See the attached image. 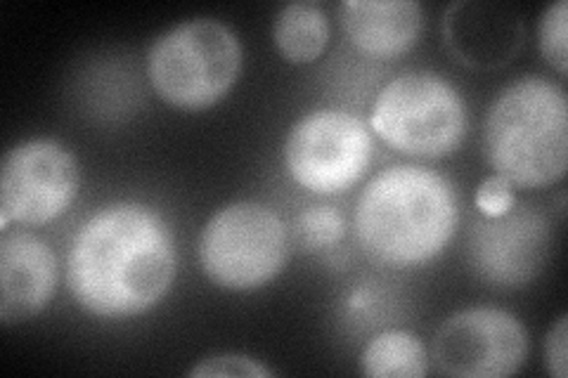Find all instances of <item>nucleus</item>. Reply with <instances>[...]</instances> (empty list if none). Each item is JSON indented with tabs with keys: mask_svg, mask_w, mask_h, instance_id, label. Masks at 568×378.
I'll list each match as a JSON object with an SVG mask.
<instances>
[{
	"mask_svg": "<svg viewBox=\"0 0 568 378\" xmlns=\"http://www.w3.org/2000/svg\"><path fill=\"white\" fill-rule=\"evenodd\" d=\"M175 279L169 225L142 204H112L83 223L67 258V286L85 313L121 319L148 313Z\"/></svg>",
	"mask_w": 568,
	"mask_h": 378,
	"instance_id": "nucleus-1",
	"label": "nucleus"
},
{
	"mask_svg": "<svg viewBox=\"0 0 568 378\" xmlns=\"http://www.w3.org/2000/svg\"><path fill=\"white\" fill-rule=\"evenodd\" d=\"M457 227L453 185L424 166H390L375 175L355 204V237L386 267L436 258Z\"/></svg>",
	"mask_w": 568,
	"mask_h": 378,
	"instance_id": "nucleus-2",
	"label": "nucleus"
},
{
	"mask_svg": "<svg viewBox=\"0 0 568 378\" xmlns=\"http://www.w3.org/2000/svg\"><path fill=\"white\" fill-rule=\"evenodd\" d=\"M484 150L497 175L519 187H547L568 168V104L559 83L511 81L490 104Z\"/></svg>",
	"mask_w": 568,
	"mask_h": 378,
	"instance_id": "nucleus-3",
	"label": "nucleus"
},
{
	"mask_svg": "<svg viewBox=\"0 0 568 378\" xmlns=\"http://www.w3.org/2000/svg\"><path fill=\"white\" fill-rule=\"evenodd\" d=\"M240 69L237 33L213 17H197L164 31L148 52V76L156 95L187 112L223 100Z\"/></svg>",
	"mask_w": 568,
	"mask_h": 378,
	"instance_id": "nucleus-4",
	"label": "nucleus"
},
{
	"mask_svg": "<svg viewBox=\"0 0 568 378\" xmlns=\"http://www.w3.org/2000/svg\"><path fill=\"white\" fill-rule=\"evenodd\" d=\"M372 129L403 154L443 159L467 133L459 90L432 71H407L388 81L372 104Z\"/></svg>",
	"mask_w": 568,
	"mask_h": 378,
	"instance_id": "nucleus-5",
	"label": "nucleus"
},
{
	"mask_svg": "<svg viewBox=\"0 0 568 378\" xmlns=\"http://www.w3.org/2000/svg\"><path fill=\"white\" fill-rule=\"evenodd\" d=\"M290 256L287 227L256 202H237L211 215L200 237L206 277L230 292H254L275 279Z\"/></svg>",
	"mask_w": 568,
	"mask_h": 378,
	"instance_id": "nucleus-6",
	"label": "nucleus"
},
{
	"mask_svg": "<svg viewBox=\"0 0 568 378\" xmlns=\"http://www.w3.org/2000/svg\"><path fill=\"white\" fill-rule=\"evenodd\" d=\"M284 161L294 183L313 194L346 192L372 161L367 125L342 110H315L301 116L284 142Z\"/></svg>",
	"mask_w": 568,
	"mask_h": 378,
	"instance_id": "nucleus-7",
	"label": "nucleus"
},
{
	"mask_svg": "<svg viewBox=\"0 0 568 378\" xmlns=\"http://www.w3.org/2000/svg\"><path fill=\"white\" fill-rule=\"evenodd\" d=\"M81 171L74 154L58 140H27L12 147L0 166V227L45 225L71 206Z\"/></svg>",
	"mask_w": 568,
	"mask_h": 378,
	"instance_id": "nucleus-8",
	"label": "nucleus"
},
{
	"mask_svg": "<svg viewBox=\"0 0 568 378\" xmlns=\"http://www.w3.org/2000/svg\"><path fill=\"white\" fill-rule=\"evenodd\" d=\"M434 362L457 378H505L528 357L524 324L500 308H467L450 315L434 336Z\"/></svg>",
	"mask_w": 568,
	"mask_h": 378,
	"instance_id": "nucleus-9",
	"label": "nucleus"
},
{
	"mask_svg": "<svg viewBox=\"0 0 568 378\" xmlns=\"http://www.w3.org/2000/svg\"><path fill=\"white\" fill-rule=\"evenodd\" d=\"M552 246L549 225L538 211H509L503 218H486L471 229L469 258L490 284L524 286L536 277Z\"/></svg>",
	"mask_w": 568,
	"mask_h": 378,
	"instance_id": "nucleus-10",
	"label": "nucleus"
},
{
	"mask_svg": "<svg viewBox=\"0 0 568 378\" xmlns=\"http://www.w3.org/2000/svg\"><path fill=\"white\" fill-rule=\"evenodd\" d=\"M58 286V258L29 232H6L0 239V321L12 327L39 315Z\"/></svg>",
	"mask_w": 568,
	"mask_h": 378,
	"instance_id": "nucleus-11",
	"label": "nucleus"
},
{
	"mask_svg": "<svg viewBox=\"0 0 568 378\" xmlns=\"http://www.w3.org/2000/svg\"><path fill=\"white\" fill-rule=\"evenodd\" d=\"M339 14L348 41L379 60L410 50L424 24L422 6L415 0H346Z\"/></svg>",
	"mask_w": 568,
	"mask_h": 378,
	"instance_id": "nucleus-12",
	"label": "nucleus"
},
{
	"mask_svg": "<svg viewBox=\"0 0 568 378\" xmlns=\"http://www.w3.org/2000/svg\"><path fill=\"white\" fill-rule=\"evenodd\" d=\"M446 35L450 48L465 62L476 67H495L517 52L521 41V24L519 20H509L493 31H484L478 27L476 6L457 3L448 12Z\"/></svg>",
	"mask_w": 568,
	"mask_h": 378,
	"instance_id": "nucleus-13",
	"label": "nucleus"
},
{
	"mask_svg": "<svg viewBox=\"0 0 568 378\" xmlns=\"http://www.w3.org/2000/svg\"><path fill=\"white\" fill-rule=\"evenodd\" d=\"M273 39L284 60L306 64L323 55L329 41L327 12L313 0H296L284 6L273 27Z\"/></svg>",
	"mask_w": 568,
	"mask_h": 378,
	"instance_id": "nucleus-14",
	"label": "nucleus"
},
{
	"mask_svg": "<svg viewBox=\"0 0 568 378\" xmlns=\"http://www.w3.org/2000/svg\"><path fill=\"white\" fill-rule=\"evenodd\" d=\"M363 371L372 378H424L429 374V355L422 338L410 331H384L367 344Z\"/></svg>",
	"mask_w": 568,
	"mask_h": 378,
	"instance_id": "nucleus-15",
	"label": "nucleus"
},
{
	"mask_svg": "<svg viewBox=\"0 0 568 378\" xmlns=\"http://www.w3.org/2000/svg\"><path fill=\"white\" fill-rule=\"evenodd\" d=\"M568 3L566 0H557V3L547 6L540 24H538V43L542 58L547 64L557 69L561 76L568 71Z\"/></svg>",
	"mask_w": 568,
	"mask_h": 378,
	"instance_id": "nucleus-16",
	"label": "nucleus"
},
{
	"mask_svg": "<svg viewBox=\"0 0 568 378\" xmlns=\"http://www.w3.org/2000/svg\"><path fill=\"white\" fill-rule=\"evenodd\" d=\"M346 232L344 215L332 206H313L301 213L298 218V237L306 248H327L342 242Z\"/></svg>",
	"mask_w": 568,
	"mask_h": 378,
	"instance_id": "nucleus-17",
	"label": "nucleus"
},
{
	"mask_svg": "<svg viewBox=\"0 0 568 378\" xmlns=\"http://www.w3.org/2000/svg\"><path fill=\"white\" fill-rule=\"evenodd\" d=\"M192 378H206V376H246V378H261V376H275L273 369L256 362L252 357L244 355H216L206 357L190 371Z\"/></svg>",
	"mask_w": 568,
	"mask_h": 378,
	"instance_id": "nucleus-18",
	"label": "nucleus"
},
{
	"mask_svg": "<svg viewBox=\"0 0 568 378\" xmlns=\"http://www.w3.org/2000/svg\"><path fill=\"white\" fill-rule=\"evenodd\" d=\"M517 196H514V185L503 175L486 177L476 190V208L484 218H503L509 211H514Z\"/></svg>",
	"mask_w": 568,
	"mask_h": 378,
	"instance_id": "nucleus-19",
	"label": "nucleus"
},
{
	"mask_svg": "<svg viewBox=\"0 0 568 378\" xmlns=\"http://www.w3.org/2000/svg\"><path fill=\"white\" fill-rule=\"evenodd\" d=\"M568 317L561 315L545 340V369L555 378L568 374Z\"/></svg>",
	"mask_w": 568,
	"mask_h": 378,
	"instance_id": "nucleus-20",
	"label": "nucleus"
}]
</instances>
